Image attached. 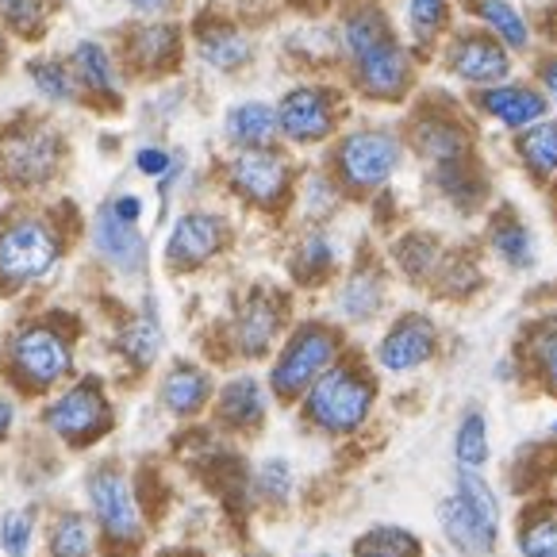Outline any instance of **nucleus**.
<instances>
[{
	"mask_svg": "<svg viewBox=\"0 0 557 557\" xmlns=\"http://www.w3.org/2000/svg\"><path fill=\"white\" fill-rule=\"evenodd\" d=\"M346 82L369 104H408L419 89V58L381 0H350L338 16Z\"/></svg>",
	"mask_w": 557,
	"mask_h": 557,
	"instance_id": "obj_1",
	"label": "nucleus"
},
{
	"mask_svg": "<svg viewBox=\"0 0 557 557\" xmlns=\"http://www.w3.org/2000/svg\"><path fill=\"white\" fill-rule=\"evenodd\" d=\"M77 369V331L66 315H32L16 323L4 338V381L16 396L47 400L74 381Z\"/></svg>",
	"mask_w": 557,
	"mask_h": 557,
	"instance_id": "obj_2",
	"label": "nucleus"
},
{
	"mask_svg": "<svg viewBox=\"0 0 557 557\" xmlns=\"http://www.w3.org/2000/svg\"><path fill=\"white\" fill-rule=\"evenodd\" d=\"M377 369L346 350L335 366L296 400L308 431L323 438H354L377 411Z\"/></svg>",
	"mask_w": 557,
	"mask_h": 557,
	"instance_id": "obj_3",
	"label": "nucleus"
},
{
	"mask_svg": "<svg viewBox=\"0 0 557 557\" xmlns=\"http://www.w3.org/2000/svg\"><path fill=\"white\" fill-rule=\"evenodd\" d=\"M85 511L100 534L104 557H135L147 542V504L135 488L132 469L115 458H100L82 476Z\"/></svg>",
	"mask_w": 557,
	"mask_h": 557,
	"instance_id": "obj_4",
	"label": "nucleus"
},
{
	"mask_svg": "<svg viewBox=\"0 0 557 557\" xmlns=\"http://www.w3.org/2000/svg\"><path fill=\"white\" fill-rule=\"evenodd\" d=\"M408 162V139L393 123H358L338 132L327 150V173L346 200H369L385 193Z\"/></svg>",
	"mask_w": 557,
	"mask_h": 557,
	"instance_id": "obj_5",
	"label": "nucleus"
},
{
	"mask_svg": "<svg viewBox=\"0 0 557 557\" xmlns=\"http://www.w3.org/2000/svg\"><path fill=\"white\" fill-rule=\"evenodd\" d=\"M343 354H346V331L338 323L320 320V315H308V320L293 323L288 335L281 338V346L273 350L270 373H265V385H270L273 400L296 404Z\"/></svg>",
	"mask_w": 557,
	"mask_h": 557,
	"instance_id": "obj_6",
	"label": "nucleus"
},
{
	"mask_svg": "<svg viewBox=\"0 0 557 557\" xmlns=\"http://www.w3.org/2000/svg\"><path fill=\"white\" fill-rule=\"evenodd\" d=\"M66 238L54 220L39 212H16L0 223V293H27L42 285L62 262Z\"/></svg>",
	"mask_w": 557,
	"mask_h": 557,
	"instance_id": "obj_7",
	"label": "nucleus"
},
{
	"mask_svg": "<svg viewBox=\"0 0 557 557\" xmlns=\"http://www.w3.org/2000/svg\"><path fill=\"white\" fill-rule=\"evenodd\" d=\"M39 423L62 450H92L115 431V404L100 377H74L42 400Z\"/></svg>",
	"mask_w": 557,
	"mask_h": 557,
	"instance_id": "obj_8",
	"label": "nucleus"
},
{
	"mask_svg": "<svg viewBox=\"0 0 557 557\" xmlns=\"http://www.w3.org/2000/svg\"><path fill=\"white\" fill-rule=\"evenodd\" d=\"M296 181L300 173L281 143L258 150H231V158L223 162V185L231 197L265 215H277L293 205Z\"/></svg>",
	"mask_w": 557,
	"mask_h": 557,
	"instance_id": "obj_9",
	"label": "nucleus"
},
{
	"mask_svg": "<svg viewBox=\"0 0 557 557\" xmlns=\"http://www.w3.org/2000/svg\"><path fill=\"white\" fill-rule=\"evenodd\" d=\"M277 135L285 147L312 150L338 139L346 120V97L331 82H296L273 100Z\"/></svg>",
	"mask_w": 557,
	"mask_h": 557,
	"instance_id": "obj_10",
	"label": "nucleus"
},
{
	"mask_svg": "<svg viewBox=\"0 0 557 557\" xmlns=\"http://www.w3.org/2000/svg\"><path fill=\"white\" fill-rule=\"evenodd\" d=\"M288 315L293 304L288 293H281L277 285H250L231 308L227 323H223V338H227V354H235L238 361H265L273 358V350L281 346V338L288 335Z\"/></svg>",
	"mask_w": 557,
	"mask_h": 557,
	"instance_id": "obj_11",
	"label": "nucleus"
},
{
	"mask_svg": "<svg viewBox=\"0 0 557 557\" xmlns=\"http://www.w3.org/2000/svg\"><path fill=\"white\" fill-rule=\"evenodd\" d=\"M404 139H408V154H416L423 170L466 162V158L476 154V127L469 123L466 108L450 104L443 97L416 100Z\"/></svg>",
	"mask_w": 557,
	"mask_h": 557,
	"instance_id": "obj_12",
	"label": "nucleus"
},
{
	"mask_svg": "<svg viewBox=\"0 0 557 557\" xmlns=\"http://www.w3.org/2000/svg\"><path fill=\"white\" fill-rule=\"evenodd\" d=\"M438 66L458 89L476 92L516 77V54L504 42L492 39L484 27L458 24L438 47Z\"/></svg>",
	"mask_w": 557,
	"mask_h": 557,
	"instance_id": "obj_13",
	"label": "nucleus"
},
{
	"mask_svg": "<svg viewBox=\"0 0 557 557\" xmlns=\"http://www.w3.org/2000/svg\"><path fill=\"white\" fill-rule=\"evenodd\" d=\"M58 170H62V135L54 132V123L27 120L4 132V139H0V177L9 181L12 189H42L58 177Z\"/></svg>",
	"mask_w": 557,
	"mask_h": 557,
	"instance_id": "obj_14",
	"label": "nucleus"
},
{
	"mask_svg": "<svg viewBox=\"0 0 557 557\" xmlns=\"http://www.w3.org/2000/svg\"><path fill=\"white\" fill-rule=\"evenodd\" d=\"M438 354H443V327L431 312L411 308V312L396 315L373 343V369L388 377H408V373L431 366Z\"/></svg>",
	"mask_w": 557,
	"mask_h": 557,
	"instance_id": "obj_15",
	"label": "nucleus"
},
{
	"mask_svg": "<svg viewBox=\"0 0 557 557\" xmlns=\"http://www.w3.org/2000/svg\"><path fill=\"white\" fill-rule=\"evenodd\" d=\"M231 220L215 208H185L165 231L162 262L170 273H197L231 246Z\"/></svg>",
	"mask_w": 557,
	"mask_h": 557,
	"instance_id": "obj_16",
	"label": "nucleus"
},
{
	"mask_svg": "<svg viewBox=\"0 0 557 557\" xmlns=\"http://www.w3.org/2000/svg\"><path fill=\"white\" fill-rule=\"evenodd\" d=\"M466 108L476 120L492 123L496 132L508 135H519L527 127H534L539 120H546V115H554L549 100L542 97V89L531 77H508V82L488 85V89L466 92Z\"/></svg>",
	"mask_w": 557,
	"mask_h": 557,
	"instance_id": "obj_17",
	"label": "nucleus"
},
{
	"mask_svg": "<svg viewBox=\"0 0 557 557\" xmlns=\"http://www.w3.org/2000/svg\"><path fill=\"white\" fill-rule=\"evenodd\" d=\"M89 243H92V255L123 281H135L150 270V243L143 235L139 223H127L104 205L92 212L89 223Z\"/></svg>",
	"mask_w": 557,
	"mask_h": 557,
	"instance_id": "obj_18",
	"label": "nucleus"
},
{
	"mask_svg": "<svg viewBox=\"0 0 557 557\" xmlns=\"http://www.w3.org/2000/svg\"><path fill=\"white\" fill-rule=\"evenodd\" d=\"M273 408V393L265 385V377L258 373H231L223 385H215V400H212V419L220 431L227 435H258L270 419Z\"/></svg>",
	"mask_w": 557,
	"mask_h": 557,
	"instance_id": "obj_19",
	"label": "nucleus"
},
{
	"mask_svg": "<svg viewBox=\"0 0 557 557\" xmlns=\"http://www.w3.org/2000/svg\"><path fill=\"white\" fill-rule=\"evenodd\" d=\"M388 304V273L373 258H361L338 277L335 285V320L338 327H369Z\"/></svg>",
	"mask_w": 557,
	"mask_h": 557,
	"instance_id": "obj_20",
	"label": "nucleus"
},
{
	"mask_svg": "<svg viewBox=\"0 0 557 557\" xmlns=\"http://www.w3.org/2000/svg\"><path fill=\"white\" fill-rule=\"evenodd\" d=\"M215 400V377L212 369L200 366L193 358H177L165 366V373L158 377V408L177 423H193L200 419Z\"/></svg>",
	"mask_w": 557,
	"mask_h": 557,
	"instance_id": "obj_21",
	"label": "nucleus"
},
{
	"mask_svg": "<svg viewBox=\"0 0 557 557\" xmlns=\"http://www.w3.org/2000/svg\"><path fill=\"white\" fill-rule=\"evenodd\" d=\"M181 50H185V32L173 20H143L132 32L123 35V58L135 74L162 77L170 74L181 62Z\"/></svg>",
	"mask_w": 557,
	"mask_h": 557,
	"instance_id": "obj_22",
	"label": "nucleus"
},
{
	"mask_svg": "<svg viewBox=\"0 0 557 557\" xmlns=\"http://www.w3.org/2000/svg\"><path fill=\"white\" fill-rule=\"evenodd\" d=\"M165 350V323H162V308H158V296L147 293L139 304V312L127 315L115 331V354L127 361V369L135 373H147L162 361Z\"/></svg>",
	"mask_w": 557,
	"mask_h": 557,
	"instance_id": "obj_23",
	"label": "nucleus"
},
{
	"mask_svg": "<svg viewBox=\"0 0 557 557\" xmlns=\"http://www.w3.org/2000/svg\"><path fill=\"white\" fill-rule=\"evenodd\" d=\"M511 354L523 366V381H534L542 393L557 400V308L527 320Z\"/></svg>",
	"mask_w": 557,
	"mask_h": 557,
	"instance_id": "obj_24",
	"label": "nucleus"
},
{
	"mask_svg": "<svg viewBox=\"0 0 557 557\" xmlns=\"http://www.w3.org/2000/svg\"><path fill=\"white\" fill-rule=\"evenodd\" d=\"M426 181H431L435 197L443 200V205H450L458 215L484 212V205H488V197H492V181H488V170H484L481 154L466 158V162L426 170Z\"/></svg>",
	"mask_w": 557,
	"mask_h": 557,
	"instance_id": "obj_25",
	"label": "nucleus"
},
{
	"mask_svg": "<svg viewBox=\"0 0 557 557\" xmlns=\"http://www.w3.org/2000/svg\"><path fill=\"white\" fill-rule=\"evenodd\" d=\"M484 246L488 255L511 273H527L539 265V238H534L531 223L516 212V208H496L484 227Z\"/></svg>",
	"mask_w": 557,
	"mask_h": 557,
	"instance_id": "obj_26",
	"label": "nucleus"
},
{
	"mask_svg": "<svg viewBox=\"0 0 557 557\" xmlns=\"http://www.w3.org/2000/svg\"><path fill=\"white\" fill-rule=\"evenodd\" d=\"M193 47H197V58L215 74H238L255 62L258 47L250 39V32H243L231 20H205L193 35Z\"/></svg>",
	"mask_w": 557,
	"mask_h": 557,
	"instance_id": "obj_27",
	"label": "nucleus"
},
{
	"mask_svg": "<svg viewBox=\"0 0 557 557\" xmlns=\"http://www.w3.org/2000/svg\"><path fill=\"white\" fill-rule=\"evenodd\" d=\"M454 27H458V0H404L400 35L416 50L419 62L438 54V47Z\"/></svg>",
	"mask_w": 557,
	"mask_h": 557,
	"instance_id": "obj_28",
	"label": "nucleus"
},
{
	"mask_svg": "<svg viewBox=\"0 0 557 557\" xmlns=\"http://www.w3.org/2000/svg\"><path fill=\"white\" fill-rule=\"evenodd\" d=\"M435 516H438V527H443L446 542H450L461 557H488L492 549H496V542H500V527L488 523L481 511L469 508L458 492H450V496L438 500Z\"/></svg>",
	"mask_w": 557,
	"mask_h": 557,
	"instance_id": "obj_29",
	"label": "nucleus"
},
{
	"mask_svg": "<svg viewBox=\"0 0 557 557\" xmlns=\"http://www.w3.org/2000/svg\"><path fill=\"white\" fill-rule=\"evenodd\" d=\"M338 265H343V250L327 227H308L288 250V277L300 288L331 285L338 277Z\"/></svg>",
	"mask_w": 557,
	"mask_h": 557,
	"instance_id": "obj_30",
	"label": "nucleus"
},
{
	"mask_svg": "<svg viewBox=\"0 0 557 557\" xmlns=\"http://www.w3.org/2000/svg\"><path fill=\"white\" fill-rule=\"evenodd\" d=\"M469 12V24L484 27L496 42L511 50V54H531L534 50V24L516 0H461Z\"/></svg>",
	"mask_w": 557,
	"mask_h": 557,
	"instance_id": "obj_31",
	"label": "nucleus"
},
{
	"mask_svg": "<svg viewBox=\"0 0 557 557\" xmlns=\"http://www.w3.org/2000/svg\"><path fill=\"white\" fill-rule=\"evenodd\" d=\"M511 158L531 185L549 189L557 181V112L527 127V132L511 135Z\"/></svg>",
	"mask_w": 557,
	"mask_h": 557,
	"instance_id": "obj_32",
	"label": "nucleus"
},
{
	"mask_svg": "<svg viewBox=\"0 0 557 557\" xmlns=\"http://www.w3.org/2000/svg\"><path fill=\"white\" fill-rule=\"evenodd\" d=\"M42 549L47 557H104L100 534L85 508L50 511L47 527H42Z\"/></svg>",
	"mask_w": 557,
	"mask_h": 557,
	"instance_id": "obj_33",
	"label": "nucleus"
},
{
	"mask_svg": "<svg viewBox=\"0 0 557 557\" xmlns=\"http://www.w3.org/2000/svg\"><path fill=\"white\" fill-rule=\"evenodd\" d=\"M223 139L231 150H258L277 147V112L265 100H238L223 112Z\"/></svg>",
	"mask_w": 557,
	"mask_h": 557,
	"instance_id": "obj_34",
	"label": "nucleus"
},
{
	"mask_svg": "<svg viewBox=\"0 0 557 557\" xmlns=\"http://www.w3.org/2000/svg\"><path fill=\"white\" fill-rule=\"evenodd\" d=\"M446 258H450V250L431 231H408V235H400L393 243V265L411 285H435Z\"/></svg>",
	"mask_w": 557,
	"mask_h": 557,
	"instance_id": "obj_35",
	"label": "nucleus"
},
{
	"mask_svg": "<svg viewBox=\"0 0 557 557\" xmlns=\"http://www.w3.org/2000/svg\"><path fill=\"white\" fill-rule=\"evenodd\" d=\"M293 205L300 208L308 227H327L331 215L346 205V193L338 189V181L327 173V165H323V170H304L300 181H296Z\"/></svg>",
	"mask_w": 557,
	"mask_h": 557,
	"instance_id": "obj_36",
	"label": "nucleus"
},
{
	"mask_svg": "<svg viewBox=\"0 0 557 557\" xmlns=\"http://www.w3.org/2000/svg\"><path fill=\"white\" fill-rule=\"evenodd\" d=\"M70 66H74L82 92H97V97L120 100V74H115V58L104 42L82 39L74 47V54H70Z\"/></svg>",
	"mask_w": 557,
	"mask_h": 557,
	"instance_id": "obj_37",
	"label": "nucleus"
},
{
	"mask_svg": "<svg viewBox=\"0 0 557 557\" xmlns=\"http://www.w3.org/2000/svg\"><path fill=\"white\" fill-rule=\"evenodd\" d=\"M250 496H255L262 508H288L296 496V469L288 458L273 454L262 458L250 473Z\"/></svg>",
	"mask_w": 557,
	"mask_h": 557,
	"instance_id": "obj_38",
	"label": "nucleus"
},
{
	"mask_svg": "<svg viewBox=\"0 0 557 557\" xmlns=\"http://www.w3.org/2000/svg\"><path fill=\"white\" fill-rule=\"evenodd\" d=\"M519 557H557V508L554 504H531L516 527Z\"/></svg>",
	"mask_w": 557,
	"mask_h": 557,
	"instance_id": "obj_39",
	"label": "nucleus"
},
{
	"mask_svg": "<svg viewBox=\"0 0 557 557\" xmlns=\"http://www.w3.org/2000/svg\"><path fill=\"white\" fill-rule=\"evenodd\" d=\"M350 557H423V542L408 527L377 523L354 539Z\"/></svg>",
	"mask_w": 557,
	"mask_h": 557,
	"instance_id": "obj_40",
	"label": "nucleus"
},
{
	"mask_svg": "<svg viewBox=\"0 0 557 557\" xmlns=\"http://www.w3.org/2000/svg\"><path fill=\"white\" fill-rule=\"evenodd\" d=\"M39 539H42V527L35 504H20V508L0 511V557H32Z\"/></svg>",
	"mask_w": 557,
	"mask_h": 557,
	"instance_id": "obj_41",
	"label": "nucleus"
},
{
	"mask_svg": "<svg viewBox=\"0 0 557 557\" xmlns=\"http://www.w3.org/2000/svg\"><path fill=\"white\" fill-rule=\"evenodd\" d=\"M488 454V419L481 408H466L454 426V461H458V469H481Z\"/></svg>",
	"mask_w": 557,
	"mask_h": 557,
	"instance_id": "obj_42",
	"label": "nucleus"
},
{
	"mask_svg": "<svg viewBox=\"0 0 557 557\" xmlns=\"http://www.w3.org/2000/svg\"><path fill=\"white\" fill-rule=\"evenodd\" d=\"M27 74H32V85L39 89V97H47L50 104H77L82 100L74 66L62 62V58H39V62L27 66Z\"/></svg>",
	"mask_w": 557,
	"mask_h": 557,
	"instance_id": "obj_43",
	"label": "nucleus"
},
{
	"mask_svg": "<svg viewBox=\"0 0 557 557\" xmlns=\"http://www.w3.org/2000/svg\"><path fill=\"white\" fill-rule=\"evenodd\" d=\"M454 492H458L461 500L469 504L473 511H481L488 523L500 527V496H496V488H492L488 481H484L481 469H458V476H454Z\"/></svg>",
	"mask_w": 557,
	"mask_h": 557,
	"instance_id": "obj_44",
	"label": "nucleus"
},
{
	"mask_svg": "<svg viewBox=\"0 0 557 557\" xmlns=\"http://www.w3.org/2000/svg\"><path fill=\"white\" fill-rule=\"evenodd\" d=\"M50 20V0H0V24L12 35L35 39Z\"/></svg>",
	"mask_w": 557,
	"mask_h": 557,
	"instance_id": "obj_45",
	"label": "nucleus"
},
{
	"mask_svg": "<svg viewBox=\"0 0 557 557\" xmlns=\"http://www.w3.org/2000/svg\"><path fill=\"white\" fill-rule=\"evenodd\" d=\"M531 82L542 89V97L549 100V108L557 112V50H542L531 62Z\"/></svg>",
	"mask_w": 557,
	"mask_h": 557,
	"instance_id": "obj_46",
	"label": "nucleus"
},
{
	"mask_svg": "<svg viewBox=\"0 0 557 557\" xmlns=\"http://www.w3.org/2000/svg\"><path fill=\"white\" fill-rule=\"evenodd\" d=\"M173 150H165V147H158V143H150V147H139L135 150V170L143 173V177H150V181H158V177H165V170L173 165Z\"/></svg>",
	"mask_w": 557,
	"mask_h": 557,
	"instance_id": "obj_47",
	"label": "nucleus"
},
{
	"mask_svg": "<svg viewBox=\"0 0 557 557\" xmlns=\"http://www.w3.org/2000/svg\"><path fill=\"white\" fill-rule=\"evenodd\" d=\"M108 208L127 223H143V215H147V200L139 193H120V197L108 200Z\"/></svg>",
	"mask_w": 557,
	"mask_h": 557,
	"instance_id": "obj_48",
	"label": "nucleus"
},
{
	"mask_svg": "<svg viewBox=\"0 0 557 557\" xmlns=\"http://www.w3.org/2000/svg\"><path fill=\"white\" fill-rule=\"evenodd\" d=\"M20 426V400L12 393H0V446L16 435Z\"/></svg>",
	"mask_w": 557,
	"mask_h": 557,
	"instance_id": "obj_49",
	"label": "nucleus"
},
{
	"mask_svg": "<svg viewBox=\"0 0 557 557\" xmlns=\"http://www.w3.org/2000/svg\"><path fill=\"white\" fill-rule=\"evenodd\" d=\"M123 4H127L132 12H139L143 20H162L177 0H123Z\"/></svg>",
	"mask_w": 557,
	"mask_h": 557,
	"instance_id": "obj_50",
	"label": "nucleus"
},
{
	"mask_svg": "<svg viewBox=\"0 0 557 557\" xmlns=\"http://www.w3.org/2000/svg\"><path fill=\"white\" fill-rule=\"evenodd\" d=\"M154 557H200L197 549H162V554H154Z\"/></svg>",
	"mask_w": 557,
	"mask_h": 557,
	"instance_id": "obj_51",
	"label": "nucleus"
},
{
	"mask_svg": "<svg viewBox=\"0 0 557 557\" xmlns=\"http://www.w3.org/2000/svg\"><path fill=\"white\" fill-rule=\"evenodd\" d=\"M549 208H554V220H557V181H554V185H549Z\"/></svg>",
	"mask_w": 557,
	"mask_h": 557,
	"instance_id": "obj_52",
	"label": "nucleus"
},
{
	"mask_svg": "<svg viewBox=\"0 0 557 557\" xmlns=\"http://www.w3.org/2000/svg\"><path fill=\"white\" fill-rule=\"evenodd\" d=\"M549 438H554V443H557V419H554V423H549Z\"/></svg>",
	"mask_w": 557,
	"mask_h": 557,
	"instance_id": "obj_53",
	"label": "nucleus"
},
{
	"mask_svg": "<svg viewBox=\"0 0 557 557\" xmlns=\"http://www.w3.org/2000/svg\"><path fill=\"white\" fill-rule=\"evenodd\" d=\"M0 369H4V343H0Z\"/></svg>",
	"mask_w": 557,
	"mask_h": 557,
	"instance_id": "obj_54",
	"label": "nucleus"
},
{
	"mask_svg": "<svg viewBox=\"0 0 557 557\" xmlns=\"http://www.w3.org/2000/svg\"><path fill=\"white\" fill-rule=\"evenodd\" d=\"M320 557H338V554H320Z\"/></svg>",
	"mask_w": 557,
	"mask_h": 557,
	"instance_id": "obj_55",
	"label": "nucleus"
}]
</instances>
